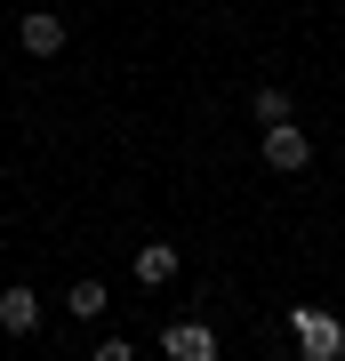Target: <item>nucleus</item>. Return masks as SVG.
<instances>
[{"label":"nucleus","mask_w":345,"mask_h":361,"mask_svg":"<svg viewBox=\"0 0 345 361\" xmlns=\"http://www.w3.org/2000/svg\"><path fill=\"white\" fill-rule=\"evenodd\" d=\"M16 49L40 56V65L64 56V16H56V8H25V16H16Z\"/></svg>","instance_id":"nucleus-3"},{"label":"nucleus","mask_w":345,"mask_h":361,"mask_svg":"<svg viewBox=\"0 0 345 361\" xmlns=\"http://www.w3.org/2000/svg\"><path fill=\"white\" fill-rule=\"evenodd\" d=\"M289 345L305 361H345V322L321 305H289Z\"/></svg>","instance_id":"nucleus-1"},{"label":"nucleus","mask_w":345,"mask_h":361,"mask_svg":"<svg viewBox=\"0 0 345 361\" xmlns=\"http://www.w3.org/2000/svg\"><path fill=\"white\" fill-rule=\"evenodd\" d=\"M161 353H169V361H217L225 345H217L209 322H169V329H161Z\"/></svg>","instance_id":"nucleus-5"},{"label":"nucleus","mask_w":345,"mask_h":361,"mask_svg":"<svg viewBox=\"0 0 345 361\" xmlns=\"http://www.w3.org/2000/svg\"><path fill=\"white\" fill-rule=\"evenodd\" d=\"M104 305H113V297H104V281H73V289H64V322H97Z\"/></svg>","instance_id":"nucleus-8"},{"label":"nucleus","mask_w":345,"mask_h":361,"mask_svg":"<svg viewBox=\"0 0 345 361\" xmlns=\"http://www.w3.org/2000/svg\"><path fill=\"white\" fill-rule=\"evenodd\" d=\"M40 313H49V305H40L32 281H8V289H0V337H32Z\"/></svg>","instance_id":"nucleus-4"},{"label":"nucleus","mask_w":345,"mask_h":361,"mask_svg":"<svg viewBox=\"0 0 345 361\" xmlns=\"http://www.w3.org/2000/svg\"><path fill=\"white\" fill-rule=\"evenodd\" d=\"M249 113H257V129H273V121L297 113V97L282 89V80H265V89H249Z\"/></svg>","instance_id":"nucleus-7"},{"label":"nucleus","mask_w":345,"mask_h":361,"mask_svg":"<svg viewBox=\"0 0 345 361\" xmlns=\"http://www.w3.org/2000/svg\"><path fill=\"white\" fill-rule=\"evenodd\" d=\"M128 273H137V289H169V281H177V249H169V241H145L137 257H128Z\"/></svg>","instance_id":"nucleus-6"},{"label":"nucleus","mask_w":345,"mask_h":361,"mask_svg":"<svg viewBox=\"0 0 345 361\" xmlns=\"http://www.w3.org/2000/svg\"><path fill=\"white\" fill-rule=\"evenodd\" d=\"M257 161H265L273 177H297V169H313V137L297 129V113H289V121H273V129H257Z\"/></svg>","instance_id":"nucleus-2"}]
</instances>
